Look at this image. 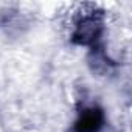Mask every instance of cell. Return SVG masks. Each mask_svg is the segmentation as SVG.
I'll list each match as a JSON object with an SVG mask.
<instances>
[{
    "label": "cell",
    "instance_id": "6da1fadb",
    "mask_svg": "<svg viewBox=\"0 0 132 132\" xmlns=\"http://www.w3.org/2000/svg\"><path fill=\"white\" fill-rule=\"evenodd\" d=\"M96 124H98V117L96 113H89L82 118L81 121V129L82 130H93L96 129Z\"/></svg>",
    "mask_w": 132,
    "mask_h": 132
}]
</instances>
